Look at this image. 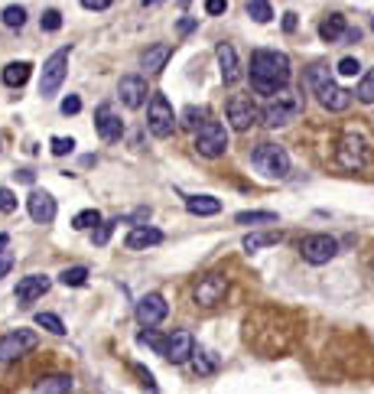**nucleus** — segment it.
<instances>
[{
    "instance_id": "nucleus-1",
    "label": "nucleus",
    "mask_w": 374,
    "mask_h": 394,
    "mask_svg": "<svg viewBox=\"0 0 374 394\" xmlns=\"http://www.w3.org/2000/svg\"><path fill=\"white\" fill-rule=\"evenodd\" d=\"M290 82V59L287 52L277 49H254L251 52V88L257 94L273 98L277 92H283Z\"/></svg>"
},
{
    "instance_id": "nucleus-2",
    "label": "nucleus",
    "mask_w": 374,
    "mask_h": 394,
    "mask_svg": "<svg viewBox=\"0 0 374 394\" xmlns=\"http://www.w3.org/2000/svg\"><path fill=\"white\" fill-rule=\"evenodd\" d=\"M303 111V101H299V94L290 92V88H283L271 98V101L261 108V121L267 127H287L290 121H296V114Z\"/></svg>"
},
{
    "instance_id": "nucleus-3",
    "label": "nucleus",
    "mask_w": 374,
    "mask_h": 394,
    "mask_svg": "<svg viewBox=\"0 0 374 394\" xmlns=\"http://www.w3.org/2000/svg\"><path fill=\"white\" fill-rule=\"evenodd\" d=\"M251 160H254V167H257V173H264V176H271V179L290 176V153L283 150L280 143H257Z\"/></svg>"
},
{
    "instance_id": "nucleus-4",
    "label": "nucleus",
    "mask_w": 374,
    "mask_h": 394,
    "mask_svg": "<svg viewBox=\"0 0 374 394\" xmlns=\"http://www.w3.org/2000/svg\"><path fill=\"white\" fill-rule=\"evenodd\" d=\"M173 127H176V114H173V104L166 101V94H150L147 131L159 141H166V137H173Z\"/></svg>"
},
{
    "instance_id": "nucleus-5",
    "label": "nucleus",
    "mask_w": 374,
    "mask_h": 394,
    "mask_svg": "<svg viewBox=\"0 0 374 394\" xmlns=\"http://www.w3.org/2000/svg\"><path fill=\"white\" fill-rule=\"evenodd\" d=\"M196 150H199V157H206V160L224 157V150H228V131H224L222 121H206L202 127H199L196 131Z\"/></svg>"
},
{
    "instance_id": "nucleus-6",
    "label": "nucleus",
    "mask_w": 374,
    "mask_h": 394,
    "mask_svg": "<svg viewBox=\"0 0 374 394\" xmlns=\"http://www.w3.org/2000/svg\"><path fill=\"white\" fill-rule=\"evenodd\" d=\"M66 72H69V49H56V52L46 59V66H43L39 94H43V98H52V94L62 88V82H66Z\"/></svg>"
},
{
    "instance_id": "nucleus-7",
    "label": "nucleus",
    "mask_w": 374,
    "mask_h": 394,
    "mask_svg": "<svg viewBox=\"0 0 374 394\" xmlns=\"http://www.w3.org/2000/svg\"><path fill=\"white\" fill-rule=\"evenodd\" d=\"M224 293H228V277L224 274H206L192 287V303L202 307V310H212V307H218L224 300Z\"/></svg>"
},
{
    "instance_id": "nucleus-8",
    "label": "nucleus",
    "mask_w": 374,
    "mask_h": 394,
    "mask_svg": "<svg viewBox=\"0 0 374 394\" xmlns=\"http://www.w3.org/2000/svg\"><path fill=\"white\" fill-rule=\"evenodd\" d=\"M299 254L306 264H329L338 254V241L332 235H306L303 244H299Z\"/></svg>"
},
{
    "instance_id": "nucleus-9",
    "label": "nucleus",
    "mask_w": 374,
    "mask_h": 394,
    "mask_svg": "<svg viewBox=\"0 0 374 394\" xmlns=\"http://www.w3.org/2000/svg\"><path fill=\"white\" fill-rule=\"evenodd\" d=\"M261 121V108L251 101V98H244V94H234L231 101H228V124H231V131H251L254 124Z\"/></svg>"
},
{
    "instance_id": "nucleus-10",
    "label": "nucleus",
    "mask_w": 374,
    "mask_h": 394,
    "mask_svg": "<svg viewBox=\"0 0 374 394\" xmlns=\"http://www.w3.org/2000/svg\"><path fill=\"white\" fill-rule=\"evenodd\" d=\"M36 332L33 329H13L0 339V362H13V358H23L27 352L36 349Z\"/></svg>"
},
{
    "instance_id": "nucleus-11",
    "label": "nucleus",
    "mask_w": 374,
    "mask_h": 394,
    "mask_svg": "<svg viewBox=\"0 0 374 394\" xmlns=\"http://www.w3.org/2000/svg\"><path fill=\"white\" fill-rule=\"evenodd\" d=\"M134 313H137V323H141L143 329H153V326H159V323L166 319L169 303H166L163 293H147V297L137 300V310Z\"/></svg>"
},
{
    "instance_id": "nucleus-12",
    "label": "nucleus",
    "mask_w": 374,
    "mask_h": 394,
    "mask_svg": "<svg viewBox=\"0 0 374 394\" xmlns=\"http://www.w3.org/2000/svg\"><path fill=\"white\" fill-rule=\"evenodd\" d=\"M192 356H196V339H192V332L176 329V332L166 339V352H163V358H166L169 365H186Z\"/></svg>"
},
{
    "instance_id": "nucleus-13",
    "label": "nucleus",
    "mask_w": 374,
    "mask_h": 394,
    "mask_svg": "<svg viewBox=\"0 0 374 394\" xmlns=\"http://www.w3.org/2000/svg\"><path fill=\"white\" fill-rule=\"evenodd\" d=\"M117 94H121V104L124 108H131V111H137V108H143L147 104V78L143 76H124L121 82H117Z\"/></svg>"
},
{
    "instance_id": "nucleus-14",
    "label": "nucleus",
    "mask_w": 374,
    "mask_h": 394,
    "mask_svg": "<svg viewBox=\"0 0 374 394\" xmlns=\"http://www.w3.org/2000/svg\"><path fill=\"white\" fill-rule=\"evenodd\" d=\"M316 98L326 111H348V104H352V92H345V88L336 85L332 78L316 85Z\"/></svg>"
},
{
    "instance_id": "nucleus-15",
    "label": "nucleus",
    "mask_w": 374,
    "mask_h": 394,
    "mask_svg": "<svg viewBox=\"0 0 374 394\" xmlns=\"http://www.w3.org/2000/svg\"><path fill=\"white\" fill-rule=\"evenodd\" d=\"M27 209H29V218H33V222H43V225H49V222L56 218V199H52V192H46V189H33L27 199Z\"/></svg>"
},
{
    "instance_id": "nucleus-16",
    "label": "nucleus",
    "mask_w": 374,
    "mask_h": 394,
    "mask_svg": "<svg viewBox=\"0 0 374 394\" xmlns=\"http://www.w3.org/2000/svg\"><path fill=\"white\" fill-rule=\"evenodd\" d=\"M49 277L46 274H29V277H23V281L17 283V290H13V297H17L20 307H29V303H36L43 293L49 290Z\"/></svg>"
},
{
    "instance_id": "nucleus-17",
    "label": "nucleus",
    "mask_w": 374,
    "mask_h": 394,
    "mask_svg": "<svg viewBox=\"0 0 374 394\" xmlns=\"http://www.w3.org/2000/svg\"><path fill=\"white\" fill-rule=\"evenodd\" d=\"M338 163L345 169H361L368 163V150H365V141L361 137H342V143H338Z\"/></svg>"
},
{
    "instance_id": "nucleus-18",
    "label": "nucleus",
    "mask_w": 374,
    "mask_h": 394,
    "mask_svg": "<svg viewBox=\"0 0 374 394\" xmlns=\"http://www.w3.org/2000/svg\"><path fill=\"white\" fill-rule=\"evenodd\" d=\"M94 131L101 134V141H117L124 134V121L117 118L111 104H98V111H94Z\"/></svg>"
},
{
    "instance_id": "nucleus-19",
    "label": "nucleus",
    "mask_w": 374,
    "mask_h": 394,
    "mask_svg": "<svg viewBox=\"0 0 374 394\" xmlns=\"http://www.w3.org/2000/svg\"><path fill=\"white\" fill-rule=\"evenodd\" d=\"M215 56H218V69H222V82L234 85L238 78H241V66H238V52H234V46L231 43H218Z\"/></svg>"
},
{
    "instance_id": "nucleus-20",
    "label": "nucleus",
    "mask_w": 374,
    "mask_h": 394,
    "mask_svg": "<svg viewBox=\"0 0 374 394\" xmlns=\"http://www.w3.org/2000/svg\"><path fill=\"white\" fill-rule=\"evenodd\" d=\"M169 59H173V46H169V43H153V46H147V52L141 56V66L147 69L150 76H157V72L166 69Z\"/></svg>"
},
{
    "instance_id": "nucleus-21",
    "label": "nucleus",
    "mask_w": 374,
    "mask_h": 394,
    "mask_svg": "<svg viewBox=\"0 0 374 394\" xmlns=\"http://www.w3.org/2000/svg\"><path fill=\"white\" fill-rule=\"evenodd\" d=\"M163 241V232L159 228H150V225H137L131 228V235L124 238V244L131 248V251H143V248H153V244Z\"/></svg>"
},
{
    "instance_id": "nucleus-22",
    "label": "nucleus",
    "mask_w": 374,
    "mask_h": 394,
    "mask_svg": "<svg viewBox=\"0 0 374 394\" xmlns=\"http://www.w3.org/2000/svg\"><path fill=\"white\" fill-rule=\"evenodd\" d=\"M348 33V23L342 13H329L322 23H319V39L322 43H338V39H345Z\"/></svg>"
},
{
    "instance_id": "nucleus-23",
    "label": "nucleus",
    "mask_w": 374,
    "mask_h": 394,
    "mask_svg": "<svg viewBox=\"0 0 374 394\" xmlns=\"http://www.w3.org/2000/svg\"><path fill=\"white\" fill-rule=\"evenodd\" d=\"M29 72H33V66L20 59V62H7L0 78H3V85H10V88H23V85L29 82Z\"/></svg>"
},
{
    "instance_id": "nucleus-24",
    "label": "nucleus",
    "mask_w": 374,
    "mask_h": 394,
    "mask_svg": "<svg viewBox=\"0 0 374 394\" xmlns=\"http://www.w3.org/2000/svg\"><path fill=\"white\" fill-rule=\"evenodd\" d=\"M186 209H189V216L206 218V216H218V212H222V202H218L215 196H189Z\"/></svg>"
},
{
    "instance_id": "nucleus-25",
    "label": "nucleus",
    "mask_w": 374,
    "mask_h": 394,
    "mask_svg": "<svg viewBox=\"0 0 374 394\" xmlns=\"http://www.w3.org/2000/svg\"><path fill=\"white\" fill-rule=\"evenodd\" d=\"M189 362H192V372H196V375H215L218 365H222V362H218V356H215V352H208V349H199Z\"/></svg>"
},
{
    "instance_id": "nucleus-26",
    "label": "nucleus",
    "mask_w": 374,
    "mask_h": 394,
    "mask_svg": "<svg viewBox=\"0 0 374 394\" xmlns=\"http://www.w3.org/2000/svg\"><path fill=\"white\" fill-rule=\"evenodd\" d=\"M280 232H251V235L244 238V251L251 254V251H261V248H271V244H280Z\"/></svg>"
},
{
    "instance_id": "nucleus-27",
    "label": "nucleus",
    "mask_w": 374,
    "mask_h": 394,
    "mask_svg": "<svg viewBox=\"0 0 374 394\" xmlns=\"http://www.w3.org/2000/svg\"><path fill=\"white\" fill-rule=\"evenodd\" d=\"M72 391V378L69 375H49L36 385V394H69Z\"/></svg>"
},
{
    "instance_id": "nucleus-28",
    "label": "nucleus",
    "mask_w": 374,
    "mask_h": 394,
    "mask_svg": "<svg viewBox=\"0 0 374 394\" xmlns=\"http://www.w3.org/2000/svg\"><path fill=\"white\" fill-rule=\"evenodd\" d=\"M101 225V212L98 209H85V212H78V216L72 218V228H78V232H88V228H98Z\"/></svg>"
},
{
    "instance_id": "nucleus-29",
    "label": "nucleus",
    "mask_w": 374,
    "mask_h": 394,
    "mask_svg": "<svg viewBox=\"0 0 374 394\" xmlns=\"http://www.w3.org/2000/svg\"><path fill=\"white\" fill-rule=\"evenodd\" d=\"M234 222L238 225H271V222H277V212H238Z\"/></svg>"
},
{
    "instance_id": "nucleus-30",
    "label": "nucleus",
    "mask_w": 374,
    "mask_h": 394,
    "mask_svg": "<svg viewBox=\"0 0 374 394\" xmlns=\"http://www.w3.org/2000/svg\"><path fill=\"white\" fill-rule=\"evenodd\" d=\"M355 98L361 104H374V69H368L365 76H361V82L355 88Z\"/></svg>"
},
{
    "instance_id": "nucleus-31",
    "label": "nucleus",
    "mask_w": 374,
    "mask_h": 394,
    "mask_svg": "<svg viewBox=\"0 0 374 394\" xmlns=\"http://www.w3.org/2000/svg\"><path fill=\"white\" fill-rule=\"evenodd\" d=\"M85 281H88V267H82V264H78V267H66V271L59 274V283H62V287H82Z\"/></svg>"
},
{
    "instance_id": "nucleus-32",
    "label": "nucleus",
    "mask_w": 374,
    "mask_h": 394,
    "mask_svg": "<svg viewBox=\"0 0 374 394\" xmlns=\"http://www.w3.org/2000/svg\"><path fill=\"white\" fill-rule=\"evenodd\" d=\"M247 17H251L254 23H271L273 10L267 0H247Z\"/></svg>"
},
{
    "instance_id": "nucleus-33",
    "label": "nucleus",
    "mask_w": 374,
    "mask_h": 394,
    "mask_svg": "<svg viewBox=\"0 0 374 394\" xmlns=\"http://www.w3.org/2000/svg\"><path fill=\"white\" fill-rule=\"evenodd\" d=\"M36 326H43L52 336H66V326H62V319L56 313H36Z\"/></svg>"
},
{
    "instance_id": "nucleus-34",
    "label": "nucleus",
    "mask_w": 374,
    "mask_h": 394,
    "mask_svg": "<svg viewBox=\"0 0 374 394\" xmlns=\"http://www.w3.org/2000/svg\"><path fill=\"white\" fill-rule=\"evenodd\" d=\"M206 121H208V111H206V108H196V104H189L186 111H182V124H186V127H196V131H199V127H202Z\"/></svg>"
},
{
    "instance_id": "nucleus-35",
    "label": "nucleus",
    "mask_w": 374,
    "mask_h": 394,
    "mask_svg": "<svg viewBox=\"0 0 374 394\" xmlns=\"http://www.w3.org/2000/svg\"><path fill=\"white\" fill-rule=\"evenodd\" d=\"M23 23H27V7H7L3 10V27L20 29Z\"/></svg>"
},
{
    "instance_id": "nucleus-36",
    "label": "nucleus",
    "mask_w": 374,
    "mask_h": 394,
    "mask_svg": "<svg viewBox=\"0 0 374 394\" xmlns=\"http://www.w3.org/2000/svg\"><path fill=\"white\" fill-rule=\"evenodd\" d=\"M13 267V251H10V235H0V277H7Z\"/></svg>"
},
{
    "instance_id": "nucleus-37",
    "label": "nucleus",
    "mask_w": 374,
    "mask_h": 394,
    "mask_svg": "<svg viewBox=\"0 0 374 394\" xmlns=\"http://www.w3.org/2000/svg\"><path fill=\"white\" fill-rule=\"evenodd\" d=\"M49 147H52V153H56V157H66V153L75 150V141H72V137H52V141H49Z\"/></svg>"
},
{
    "instance_id": "nucleus-38",
    "label": "nucleus",
    "mask_w": 374,
    "mask_h": 394,
    "mask_svg": "<svg viewBox=\"0 0 374 394\" xmlns=\"http://www.w3.org/2000/svg\"><path fill=\"white\" fill-rule=\"evenodd\" d=\"M114 225H121V222H101V225L92 232V241H94V244H108V238H111Z\"/></svg>"
},
{
    "instance_id": "nucleus-39",
    "label": "nucleus",
    "mask_w": 374,
    "mask_h": 394,
    "mask_svg": "<svg viewBox=\"0 0 374 394\" xmlns=\"http://www.w3.org/2000/svg\"><path fill=\"white\" fill-rule=\"evenodd\" d=\"M59 27H62V13H59V10H46V13H43V29H46V33H56Z\"/></svg>"
},
{
    "instance_id": "nucleus-40",
    "label": "nucleus",
    "mask_w": 374,
    "mask_h": 394,
    "mask_svg": "<svg viewBox=\"0 0 374 394\" xmlns=\"http://www.w3.org/2000/svg\"><path fill=\"white\" fill-rule=\"evenodd\" d=\"M358 72H361V66H358V59L345 56L342 62H338V76H345V78H355Z\"/></svg>"
},
{
    "instance_id": "nucleus-41",
    "label": "nucleus",
    "mask_w": 374,
    "mask_h": 394,
    "mask_svg": "<svg viewBox=\"0 0 374 394\" xmlns=\"http://www.w3.org/2000/svg\"><path fill=\"white\" fill-rule=\"evenodd\" d=\"M0 212H17V196L7 186H0Z\"/></svg>"
},
{
    "instance_id": "nucleus-42",
    "label": "nucleus",
    "mask_w": 374,
    "mask_h": 394,
    "mask_svg": "<svg viewBox=\"0 0 374 394\" xmlns=\"http://www.w3.org/2000/svg\"><path fill=\"white\" fill-rule=\"evenodd\" d=\"M82 111V98H78V94H69V98H62V114H78Z\"/></svg>"
},
{
    "instance_id": "nucleus-43",
    "label": "nucleus",
    "mask_w": 374,
    "mask_h": 394,
    "mask_svg": "<svg viewBox=\"0 0 374 394\" xmlns=\"http://www.w3.org/2000/svg\"><path fill=\"white\" fill-rule=\"evenodd\" d=\"M134 372H137V378H141V385L147 388V391H157V381H153V375H150L143 365H134Z\"/></svg>"
},
{
    "instance_id": "nucleus-44",
    "label": "nucleus",
    "mask_w": 374,
    "mask_h": 394,
    "mask_svg": "<svg viewBox=\"0 0 374 394\" xmlns=\"http://www.w3.org/2000/svg\"><path fill=\"white\" fill-rule=\"evenodd\" d=\"M228 10V0H206V13L208 17H222Z\"/></svg>"
},
{
    "instance_id": "nucleus-45",
    "label": "nucleus",
    "mask_w": 374,
    "mask_h": 394,
    "mask_svg": "<svg viewBox=\"0 0 374 394\" xmlns=\"http://www.w3.org/2000/svg\"><path fill=\"white\" fill-rule=\"evenodd\" d=\"M85 10H108L111 7V0H82Z\"/></svg>"
},
{
    "instance_id": "nucleus-46",
    "label": "nucleus",
    "mask_w": 374,
    "mask_h": 394,
    "mask_svg": "<svg viewBox=\"0 0 374 394\" xmlns=\"http://www.w3.org/2000/svg\"><path fill=\"white\" fill-rule=\"evenodd\" d=\"M283 29H287V33L296 29V13H283Z\"/></svg>"
},
{
    "instance_id": "nucleus-47",
    "label": "nucleus",
    "mask_w": 374,
    "mask_h": 394,
    "mask_svg": "<svg viewBox=\"0 0 374 394\" xmlns=\"http://www.w3.org/2000/svg\"><path fill=\"white\" fill-rule=\"evenodd\" d=\"M196 29V20H179V33H192Z\"/></svg>"
},
{
    "instance_id": "nucleus-48",
    "label": "nucleus",
    "mask_w": 374,
    "mask_h": 394,
    "mask_svg": "<svg viewBox=\"0 0 374 394\" xmlns=\"http://www.w3.org/2000/svg\"><path fill=\"white\" fill-rule=\"evenodd\" d=\"M17 179H20V183H33V173H29V169H20Z\"/></svg>"
},
{
    "instance_id": "nucleus-49",
    "label": "nucleus",
    "mask_w": 374,
    "mask_h": 394,
    "mask_svg": "<svg viewBox=\"0 0 374 394\" xmlns=\"http://www.w3.org/2000/svg\"><path fill=\"white\" fill-rule=\"evenodd\" d=\"M345 39H352V43H358V39H361V29H348V33H345Z\"/></svg>"
}]
</instances>
